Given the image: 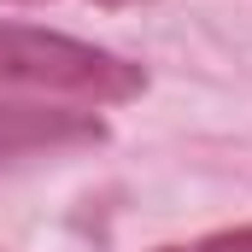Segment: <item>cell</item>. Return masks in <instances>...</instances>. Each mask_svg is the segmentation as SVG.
Here are the masks:
<instances>
[{
    "label": "cell",
    "instance_id": "cell-1",
    "mask_svg": "<svg viewBox=\"0 0 252 252\" xmlns=\"http://www.w3.org/2000/svg\"><path fill=\"white\" fill-rule=\"evenodd\" d=\"M147 88L141 64L53 30L0 24V106L6 94H35L53 106H118Z\"/></svg>",
    "mask_w": 252,
    "mask_h": 252
},
{
    "label": "cell",
    "instance_id": "cell-2",
    "mask_svg": "<svg viewBox=\"0 0 252 252\" xmlns=\"http://www.w3.org/2000/svg\"><path fill=\"white\" fill-rule=\"evenodd\" d=\"M70 141H100V118L82 106H47V100L0 106V164L18 153H35V147H70Z\"/></svg>",
    "mask_w": 252,
    "mask_h": 252
},
{
    "label": "cell",
    "instance_id": "cell-3",
    "mask_svg": "<svg viewBox=\"0 0 252 252\" xmlns=\"http://www.w3.org/2000/svg\"><path fill=\"white\" fill-rule=\"evenodd\" d=\"M158 252H252V229H223V235H205L193 247H158Z\"/></svg>",
    "mask_w": 252,
    "mask_h": 252
}]
</instances>
